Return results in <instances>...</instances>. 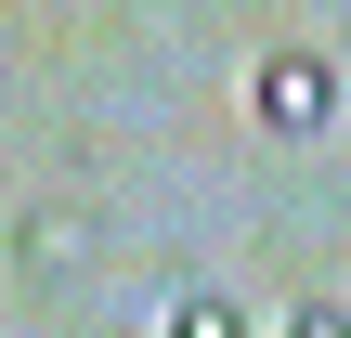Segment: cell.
<instances>
[{
	"label": "cell",
	"mask_w": 351,
	"mask_h": 338,
	"mask_svg": "<svg viewBox=\"0 0 351 338\" xmlns=\"http://www.w3.org/2000/svg\"><path fill=\"white\" fill-rule=\"evenodd\" d=\"M247 104H261V130H287V143H313V130L339 117V65H326V52H261V78H247Z\"/></svg>",
	"instance_id": "6da1fadb"
},
{
	"label": "cell",
	"mask_w": 351,
	"mask_h": 338,
	"mask_svg": "<svg viewBox=\"0 0 351 338\" xmlns=\"http://www.w3.org/2000/svg\"><path fill=\"white\" fill-rule=\"evenodd\" d=\"M91 261H104V221H91L78 195H39V208L13 221V274H26V287H65V274H91Z\"/></svg>",
	"instance_id": "7a4b0ae2"
},
{
	"label": "cell",
	"mask_w": 351,
	"mask_h": 338,
	"mask_svg": "<svg viewBox=\"0 0 351 338\" xmlns=\"http://www.w3.org/2000/svg\"><path fill=\"white\" fill-rule=\"evenodd\" d=\"M169 338H247V313H234V300H221V287H195V300H182V313H169Z\"/></svg>",
	"instance_id": "3957f363"
},
{
	"label": "cell",
	"mask_w": 351,
	"mask_h": 338,
	"mask_svg": "<svg viewBox=\"0 0 351 338\" xmlns=\"http://www.w3.org/2000/svg\"><path fill=\"white\" fill-rule=\"evenodd\" d=\"M287 338H351V313H339V300H300V313H287Z\"/></svg>",
	"instance_id": "277c9868"
}]
</instances>
